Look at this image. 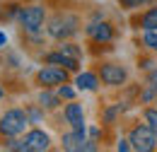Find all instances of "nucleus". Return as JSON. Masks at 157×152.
<instances>
[{
    "label": "nucleus",
    "mask_w": 157,
    "mask_h": 152,
    "mask_svg": "<svg viewBox=\"0 0 157 152\" xmlns=\"http://www.w3.org/2000/svg\"><path fill=\"white\" fill-rule=\"evenodd\" d=\"M27 116H29V121H32V123H39V121H41V111H39V109H29Z\"/></svg>",
    "instance_id": "22"
},
{
    "label": "nucleus",
    "mask_w": 157,
    "mask_h": 152,
    "mask_svg": "<svg viewBox=\"0 0 157 152\" xmlns=\"http://www.w3.org/2000/svg\"><path fill=\"white\" fill-rule=\"evenodd\" d=\"M87 36L97 44H109V41H114V27L109 22H92L87 27Z\"/></svg>",
    "instance_id": "7"
},
{
    "label": "nucleus",
    "mask_w": 157,
    "mask_h": 152,
    "mask_svg": "<svg viewBox=\"0 0 157 152\" xmlns=\"http://www.w3.org/2000/svg\"><path fill=\"white\" fill-rule=\"evenodd\" d=\"M36 80H39V85H44V87H53V85L68 82V73H65V68L48 65V68H44V70L36 73Z\"/></svg>",
    "instance_id": "6"
},
{
    "label": "nucleus",
    "mask_w": 157,
    "mask_h": 152,
    "mask_svg": "<svg viewBox=\"0 0 157 152\" xmlns=\"http://www.w3.org/2000/svg\"><path fill=\"white\" fill-rule=\"evenodd\" d=\"M121 2V7H126V10H136L140 5H147L150 0H118Z\"/></svg>",
    "instance_id": "17"
},
{
    "label": "nucleus",
    "mask_w": 157,
    "mask_h": 152,
    "mask_svg": "<svg viewBox=\"0 0 157 152\" xmlns=\"http://www.w3.org/2000/svg\"><path fill=\"white\" fill-rule=\"evenodd\" d=\"M143 44H145L150 51H157V29H150V32H145V36H143Z\"/></svg>",
    "instance_id": "15"
},
{
    "label": "nucleus",
    "mask_w": 157,
    "mask_h": 152,
    "mask_svg": "<svg viewBox=\"0 0 157 152\" xmlns=\"http://www.w3.org/2000/svg\"><path fill=\"white\" fill-rule=\"evenodd\" d=\"M60 51H63V53H68V56H73V58H80V48H75L73 44H63V46H60Z\"/></svg>",
    "instance_id": "20"
},
{
    "label": "nucleus",
    "mask_w": 157,
    "mask_h": 152,
    "mask_svg": "<svg viewBox=\"0 0 157 152\" xmlns=\"http://www.w3.org/2000/svg\"><path fill=\"white\" fill-rule=\"evenodd\" d=\"M44 19H46V10H44L41 5H29V7H22L20 10V24L27 29V32L41 29Z\"/></svg>",
    "instance_id": "4"
},
{
    "label": "nucleus",
    "mask_w": 157,
    "mask_h": 152,
    "mask_svg": "<svg viewBox=\"0 0 157 152\" xmlns=\"http://www.w3.org/2000/svg\"><path fill=\"white\" fill-rule=\"evenodd\" d=\"M65 118L73 126V131H85V114L80 104H68L65 106Z\"/></svg>",
    "instance_id": "10"
},
{
    "label": "nucleus",
    "mask_w": 157,
    "mask_h": 152,
    "mask_svg": "<svg viewBox=\"0 0 157 152\" xmlns=\"http://www.w3.org/2000/svg\"><path fill=\"white\" fill-rule=\"evenodd\" d=\"M116 150H118V152H128V150H133V147H131V140H118Z\"/></svg>",
    "instance_id": "23"
},
{
    "label": "nucleus",
    "mask_w": 157,
    "mask_h": 152,
    "mask_svg": "<svg viewBox=\"0 0 157 152\" xmlns=\"http://www.w3.org/2000/svg\"><path fill=\"white\" fill-rule=\"evenodd\" d=\"M27 126H29V116H27V111H20V109H10L0 118V133L7 135V138L24 133Z\"/></svg>",
    "instance_id": "2"
},
{
    "label": "nucleus",
    "mask_w": 157,
    "mask_h": 152,
    "mask_svg": "<svg viewBox=\"0 0 157 152\" xmlns=\"http://www.w3.org/2000/svg\"><path fill=\"white\" fill-rule=\"evenodd\" d=\"M7 147H10V150H20V152H29V147H27L24 140H10Z\"/></svg>",
    "instance_id": "19"
},
{
    "label": "nucleus",
    "mask_w": 157,
    "mask_h": 152,
    "mask_svg": "<svg viewBox=\"0 0 157 152\" xmlns=\"http://www.w3.org/2000/svg\"><path fill=\"white\" fill-rule=\"evenodd\" d=\"M147 87H152V89L157 92V68L147 73Z\"/></svg>",
    "instance_id": "21"
},
{
    "label": "nucleus",
    "mask_w": 157,
    "mask_h": 152,
    "mask_svg": "<svg viewBox=\"0 0 157 152\" xmlns=\"http://www.w3.org/2000/svg\"><path fill=\"white\" fill-rule=\"evenodd\" d=\"M99 77H101V82L104 85H109V87H118V85H123L126 82V68L123 65H116V63H104L101 65V70H99Z\"/></svg>",
    "instance_id": "5"
},
{
    "label": "nucleus",
    "mask_w": 157,
    "mask_h": 152,
    "mask_svg": "<svg viewBox=\"0 0 157 152\" xmlns=\"http://www.w3.org/2000/svg\"><path fill=\"white\" fill-rule=\"evenodd\" d=\"M85 131H73V133L63 135V150L68 152H78V150H85Z\"/></svg>",
    "instance_id": "11"
},
{
    "label": "nucleus",
    "mask_w": 157,
    "mask_h": 152,
    "mask_svg": "<svg viewBox=\"0 0 157 152\" xmlns=\"http://www.w3.org/2000/svg\"><path fill=\"white\" fill-rule=\"evenodd\" d=\"M39 101H41V106H44V109H56V106L60 104V97H58V92L53 94V92L44 89V92H41V97H39Z\"/></svg>",
    "instance_id": "14"
},
{
    "label": "nucleus",
    "mask_w": 157,
    "mask_h": 152,
    "mask_svg": "<svg viewBox=\"0 0 157 152\" xmlns=\"http://www.w3.org/2000/svg\"><path fill=\"white\" fill-rule=\"evenodd\" d=\"M2 44H5V34H0V46H2Z\"/></svg>",
    "instance_id": "25"
},
{
    "label": "nucleus",
    "mask_w": 157,
    "mask_h": 152,
    "mask_svg": "<svg viewBox=\"0 0 157 152\" xmlns=\"http://www.w3.org/2000/svg\"><path fill=\"white\" fill-rule=\"evenodd\" d=\"M75 85H78V89H87V92H94L99 87V77L92 75V73H80L75 77Z\"/></svg>",
    "instance_id": "12"
},
{
    "label": "nucleus",
    "mask_w": 157,
    "mask_h": 152,
    "mask_svg": "<svg viewBox=\"0 0 157 152\" xmlns=\"http://www.w3.org/2000/svg\"><path fill=\"white\" fill-rule=\"evenodd\" d=\"M140 27L145 29V32H150V29H157V7H150L143 17H140Z\"/></svg>",
    "instance_id": "13"
},
{
    "label": "nucleus",
    "mask_w": 157,
    "mask_h": 152,
    "mask_svg": "<svg viewBox=\"0 0 157 152\" xmlns=\"http://www.w3.org/2000/svg\"><path fill=\"white\" fill-rule=\"evenodd\" d=\"M155 89H152V87H147V89H145V92H143V99H145V101H150V99H155Z\"/></svg>",
    "instance_id": "24"
},
{
    "label": "nucleus",
    "mask_w": 157,
    "mask_h": 152,
    "mask_svg": "<svg viewBox=\"0 0 157 152\" xmlns=\"http://www.w3.org/2000/svg\"><path fill=\"white\" fill-rule=\"evenodd\" d=\"M24 142H27L29 152H44V150L51 147V138L44 133V131H29V133L24 135Z\"/></svg>",
    "instance_id": "8"
},
{
    "label": "nucleus",
    "mask_w": 157,
    "mask_h": 152,
    "mask_svg": "<svg viewBox=\"0 0 157 152\" xmlns=\"http://www.w3.org/2000/svg\"><path fill=\"white\" fill-rule=\"evenodd\" d=\"M2 97H5V89H2V87H0V99H2Z\"/></svg>",
    "instance_id": "26"
},
{
    "label": "nucleus",
    "mask_w": 157,
    "mask_h": 152,
    "mask_svg": "<svg viewBox=\"0 0 157 152\" xmlns=\"http://www.w3.org/2000/svg\"><path fill=\"white\" fill-rule=\"evenodd\" d=\"M78 27H80V19L75 15H70V12H58L56 17L48 22V34L53 39H70L73 34H78Z\"/></svg>",
    "instance_id": "1"
},
{
    "label": "nucleus",
    "mask_w": 157,
    "mask_h": 152,
    "mask_svg": "<svg viewBox=\"0 0 157 152\" xmlns=\"http://www.w3.org/2000/svg\"><path fill=\"white\" fill-rule=\"evenodd\" d=\"M128 140H131V147L138 152H152L157 147V133L145 123V126H136L131 135H128Z\"/></svg>",
    "instance_id": "3"
},
{
    "label": "nucleus",
    "mask_w": 157,
    "mask_h": 152,
    "mask_svg": "<svg viewBox=\"0 0 157 152\" xmlns=\"http://www.w3.org/2000/svg\"><path fill=\"white\" fill-rule=\"evenodd\" d=\"M58 97L60 99H73V97H75V89L63 82V85H58Z\"/></svg>",
    "instance_id": "18"
},
{
    "label": "nucleus",
    "mask_w": 157,
    "mask_h": 152,
    "mask_svg": "<svg viewBox=\"0 0 157 152\" xmlns=\"http://www.w3.org/2000/svg\"><path fill=\"white\" fill-rule=\"evenodd\" d=\"M46 63L48 65H63L65 70H78V58L68 56V53H63V51H56V53H48L46 56Z\"/></svg>",
    "instance_id": "9"
},
{
    "label": "nucleus",
    "mask_w": 157,
    "mask_h": 152,
    "mask_svg": "<svg viewBox=\"0 0 157 152\" xmlns=\"http://www.w3.org/2000/svg\"><path fill=\"white\" fill-rule=\"evenodd\" d=\"M145 123L157 133V109H147V111H145Z\"/></svg>",
    "instance_id": "16"
}]
</instances>
